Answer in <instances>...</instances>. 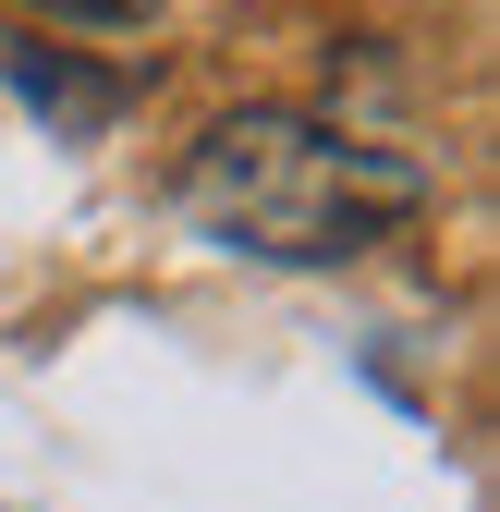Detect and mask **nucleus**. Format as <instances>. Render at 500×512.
<instances>
[{"label":"nucleus","instance_id":"1","mask_svg":"<svg viewBox=\"0 0 500 512\" xmlns=\"http://www.w3.org/2000/svg\"><path fill=\"white\" fill-rule=\"evenodd\" d=\"M427 196H440L427 159L366 147L305 110H232L183 159V220L232 256H269V269H342V256L391 244Z\"/></svg>","mask_w":500,"mask_h":512},{"label":"nucleus","instance_id":"2","mask_svg":"<svg viewBox=\"0 0 500 512\" xmlns=\"http://www.w3.org/2000/svg\"><path fill=\"white\" fill-rule=\"evenodd\" d=\"M13 86H25L37 110H61V122H98V110H110V86H86V74H61V61H37V49H13Z\"/></svg>","mask_w":500,"mask_h":512},{"label":"nucleus","instance_id":"3","mask_svg":"<svg viewBox=\"0 0 500 512\" xmlns=\"http://www.w3.org/2000/svg\"><path fill=\"white\" fill-rule=\"evenodd\" d=\"M25 13H49V25H74V37H135L159 0H25Z\"/></svg>","mask_w":500,"mask_h":512}]
</instances>
